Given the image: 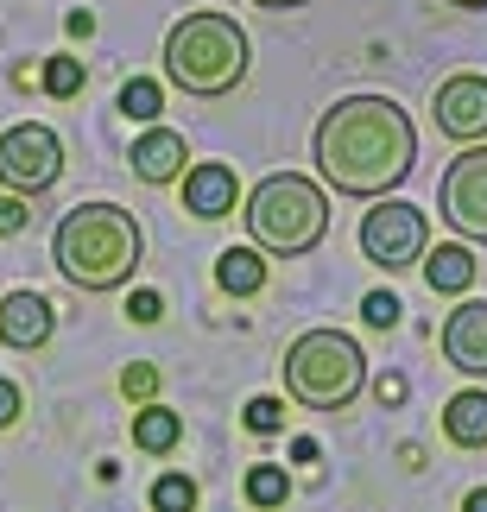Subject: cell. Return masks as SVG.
<instances>
[{"instance_id":"obj_1","label":"cell","mask_w":487,"mask_h":512,"mask_svg":"<svg viewBox=\"0 0 487 512\" xmlns=\"http://www.w3.org/2000/svg\"><path fill=\"white\" fill-rule=\"evenodd\" d=\"M310 159L336 196L386 203L418 165V127L393 95H342L310 133Z\"/></svg>"},{"instance_id":"obj_2","label":"cell","mask_w":487,"mask_h":512,"mask_svg":"<svg viewBox=\"0 0 487 512\" xmlns=\"http://www.w3.org/2000/svg\"><path fill=\"white\" fill-rule=\"evenodd\" d=\"M140 260H146V228H140V215L121 209V203H76L70 215H57V228H51V266L64 272L76 291H89V298L133 285Z\"/></svg>"},{"instance_id":"obj_3","label":"cell","mask_w":487,"mask_h":512,"mask_svg":"<svg viewBox=\"0 0 487 512\" xmlns=\"http://www.w3.org/2000/svg\"><path fill=\"white\" fill-rule=\"evenodd\" d=\"M247 64H253V45H247L235 13L197 7V13H184L178 26L165 32V83L197 95V102H216V95L241 89Z\"/></svg>"},{"instance_id":"obj_4","label":"cell","mask_w":487,"mask_h":512,"mask_svg":"<svg viewBox=\"0 0 487 512\" xmlns=\"http://www.w3.org/2000/svg\"><path fill=\"white\" fill-rule=\"evenodd\" d=\"M247 234L253 253H272V260H304V253L323 247L329 234V190L310 184L304 171H272L247 190Z\"/></svg>"},{"instance_id":"obj_5","label":"cell","mask_w":487,"mask_h":512,"mask_svg":"<svg viewBox=\"0 0 487 512\" xmlns=\"http://www.w3.org/2000/svg\"><path fill=\"white\" fill-rule=\"evenodd\" d=\"M285 392L291 405L317 411V418H336L348 411L367 392V354L355 336H342V329H304L298 342L285 348Z\"/></svg>"},{"instance_id":"obj_6","label":"cell","mask_w":487,"mask_h":512,"mask_svg":"<svg viewBox=\"0 0 487 512\" xmlns=\"http://www.w3.org/2000/svg\"><path fill=\"white\" fill-rule=\"evenodd\" d=\"M361 253L374 260L380 272H405L418 266L424 253H431V215L418 203H399V196H386L361 215Z\"/></svg>"},{"instance_id":"obj_7","label":"cell","mask_w":487,"mask_h":512,"mask_svg":"<svg viewBox=\"0 0 487 512\" xmlns=\"http://www.w3.org/2000/svg\"><path fill=\"white\" fill-rule=\"evenodd\" d=\"M57 177H64V140L45 121H19L0 133V190L7 196H45Z\"/></svg>"},{"instance_id":"obj_8","label":"cell","mask_w":487,"mask_h":512,"mask_svg":"<svg viewBox=\"0 0 487 512\" xmlns=\"http://www.w3.org/2000/svg\"><path fill=\"white\" fill-rule=\"evenodd\" d=\"M437 215L450 222L462 241L487 247V146H462L456 165L437 184Z\"/></svg>"},{"instance_id":"obj_9","label":"cell","mask_w":487,"mask_h":512,"mask_svg":"<svg viewBox=\"0 0 487 512\" xmlns=\"http://www.w3.org/2000/svg\"><path fill=\"white\" fill-rule=\"evenodd\" d=\"M431 114H437V133L456 146H487V76L481 70H456L443 76L437 95H431Z\"/></svg>"},{"instance_id":"obj_10","label":"cell","mask_w":487,"mask_h":512,"mask_svg":"<svg viewBox=\"0 0 487 512\" xmlns=\"http://www.w3.org/2000/svg\"><path fill=\"white\" fill-rule=\"evenodd\" d=\"M443 361L456 373H469V380H487V298H462L450 317H443Z\"/></svg>"},{"instance_id":"obj_11","label":"cell","mask_w":487,"mask_h":512,"mask_svg":"<svg viewBox=\"0 0 487 512\" xmlns=\"http://www.w3.org/2000/svg\"><path fill=\"white\" fill-rule=\"evenodd\" d=\"M51 329H57V310L38 298V291H7V298H0V342L7 348L38 354L51 342Z\"/></svg>"},{"instance_id":"obj_12","label":"cell","mask_w":487,"mask_h":512,"mask_svg":"<svg viewBox=\"0 0 487 512\" xmlns=\"http://www.w3.org/2000/svg\"><path fill=\"white\" fill-rule=\"evenodd\" d=\"M235 203H241L235 165H190L184 171V215H197V222H222V215H235Z\"/></svg>"},{"instance_id":"obj_13","label":"cell","mask_w":487,"mask_h":512,"mask_svg":"<svg viewBox=\"0 0 487 512\" xmlns=\"http://www.w3.org/2000/svg\"><path fill=\"white\" fill-rule=\"evenodd\" d=\"M127 165H133V177H140V184H171V177H184V165H190L184 133H171V127H146L140 140H133Z\"/></svg>"},{"instance_id":"obj_14","label":"cell","mask_w":487,"mask_h":512,"mask_svg":"<svg viewBox=\"0 0 487 512\" xmlns=\"http://www.w3.org/2000/svg\"><path fill=\"white\" fill-rule=\"evenodd\" d=\"M475 253L462 247V241H450V247H431L424 253V285L437 291V298H462V291L475 285Z\"/></svg>"},{"instance_id":"obj_15","label":"cell","mask_w":487,"mask_h":512,"mask_svg":"<svg viewBox=\"0 0 487 512\" xmlns=\"http://www.w3.org/2000/svg\"><path fill=\"white\" fill-rule=\"evenodd\" d=\"M443 437L456 449H487V392L481 386L456 392V399L443 405Z\"/></svg>"},{"instance_id":"obj_16","label":"cell","mask_w":487,"mask_h":512,"mask_svg":"<svg viewBox=\"0 0 487 512\" xmlns=\"http://www.w3.org/2000/svg\"><path fill=\"white\" fill-rule=\"evenodd\" d=\"M184 443V418L171 405H140L133 411V449L140 456H171Z\"/></svg>"},{"instance_id":"obj_17","label":"cell","mask_w":487,"mask_h":512,"mask_svg":"<svg viewBox=\"0 0 487 512\" xmlns=\"http://www.w3.org/2000/svg\"><path fill=\"white\" fill-rule=\"evenodd\" d=\"M216 285L228 291V298H260L266 291V260L253 247H228L216 260Z\"/></svg>"},{"instance_id":"obj_18","label":"cell","mask_w":487,"mask_h":512,"mask_svg":"<svg viewBox=\"0 0 487 512\" xmlns=\"http://www.w3.org/2000/svg\"><path fill=\"white\" fill-rule=\"evenodd\" d=\"M114 108H121L127 121L152 127V121H159V108H165V89L152 83V76H133V83H121V95H114Z\"/></svg>"},{"instance_id":"obj_19","label":"cell","mask_w":487,"mask_h":512,"mask_svg":"<svg viewBox=\"0 0 487 512\" xmlns=\"http://www.w3.org/2000/svg\"><path fill=\"white\" fill-rule=\"evenodd\" d=\"M285 500H291V475H285V468H272V462H253L247 468V506L272 512V506H285Z\"/></svg>"},{"instance_id":"obj_20","label":"cell","mask_w":487,"mask_h":512,"mask_svg":"<svg viewBox=\"0 0 487 512\" xmlns=\"http://www.w3.org/2000/svg\"><path fill=\"white\" fill-rule=\"evenodd\" d=\"M152 512H197V481L178 475V468L159 475V481H152Z\"/></svg>"},{"instance_id":"obj_21","label":"cell","mask_w":487,"mask_h":512,"mask_svg":"<svg viewBox=\"0 0 487 512\" xmlns=\"http://www.w3.org/2000/svg\"><path fill=\"white\" fill-rule=\"evenodd\" d=\"M45 95H57V102H70V95H83V64L76 57H45Z\"/></svg>"},{"instance_id":"obj_22","label":"cell","mask_w":487,"mask_h":512,"mask_svg":"<svg viewBox=\"0 0 487 512\" xmlns=\"http://www.w3.org/2000/svg\"><path fill=\"white\" fill-rule=\"evenodd\" d=\"M241 424L253 430V437H279V430H285V405L272 399V392H266V399H247V411H241Z\"/></svg>"},{"instance_id":"obj_23","label":"cell","mask_w":487,"mask_h":512,"mask_svg":"<svg viewBox=\"0 0 487 512\" xmlns=\"http://www.w3.org/2000/svg\"><path fill=\"white\" fill-rule=\"evenodd\" d=\"M121 392H127L133 405H159V367H152V361H133L121 373Z\"/></svg>"},{"instance_id":"obj_24","label":"cell","mask_w":487,"mask_h":512,"mask_svg":"<svg viewBox=\"0 0 487 512\" xmlns=\"http://www.w3.org/2000/svg\"><path fill=\"white\" fill-rule=\"evenodd\" d=\"M361 317H367V329H393L405 310H399L393 291H367V298H361Z\"/></svg>"},{"instance_id":"obj_25","label":"cell","mask_w":487,"mask_h":512,"mask_svg":"<svg viewBox=\"0 0 487 512\" xmlns=\"http://www.w3.org/2000/svg\"><path fill=\"white\" fill-rule=\"evenodd\" d=\"M127 317L133 323H159L165 317V298H159V291H133V298H127Z\"/></svg>"},{"instance_id":"obj_26","label":"cell","mask_w":487,"mask_h":512,"mask_svg":"<svg viewBox=\"0 0 487 512\" xmlns=\"http://www.w3.org/2000/svg\"><path fill=\"white\" fill-rule=\"evenodd\" d=\"M19 411H26V392H19L7 373H0V430H13V424H19Z\"/></svg>"},{"instance_id":"obj_27","label":"cell","mask_w":487,"mask_h":512,"mask_svg":"<svg viewBox=\"0 0 487 512\" xmlns=\"http://www.w3.org/2000/svg\"><path fill=\"white\" fill-rule=\"evenodd\" d=\"M26 203H19V196H0V234H19V228H26Z\"/></svg>"},{"instance_id":"obj_28","label":"cell","mask_w":487,"mask_h":512,"mask_svg":"<svg viewBox=\"0 0 487 512\" xmlns=\"http://www.w3.org/2000/svg\"><path fill=\"white\" fill-rule=\"evenodd\" d=\"M247 7H260V13H298V7H310V0H247Z\"/></svg>"},{"instance_id":"obj_29","label":"cell","mask_w":487,"mask_h":512,"mask_svg":"<svg viewBox=\"0 0 487 512\" xmlns=\"http://www.w3.org/2000/svg\"><path fill=\"white\" fill-rule=\"evenodd\" d=\"M443 7H456V13H487V0H443Z\"/></svg>"},{"instance_id":"obj_30","label":"cell","mask_w":487,"mask_h":512,"mask_svg":"<svg viewBox=\"0 0 487 512\" xmlns=\"http://www.w3.org/2000/svg\"><path fill=\"white\" fill-rule=\"evenodd\" d=\"M462 512H487V487H475V494L462 500Z\"/></svg>"}]
</instances>
